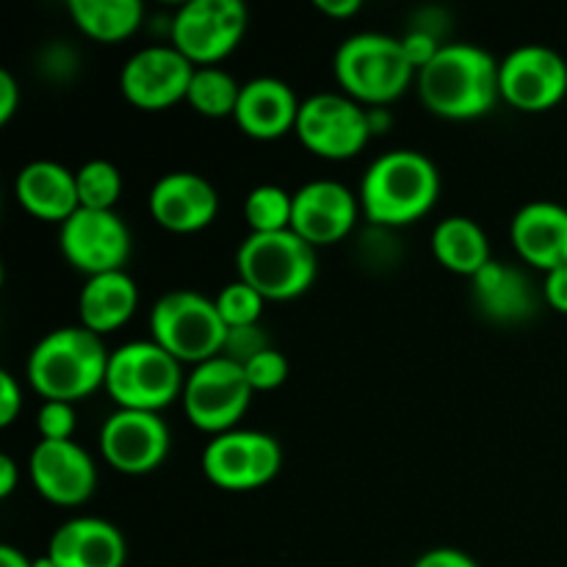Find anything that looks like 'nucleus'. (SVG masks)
<instances>
[{
  "instance_id": "1",
  "label": "nucleus",
  "mask_w": 567,
  "mask_h": 567,
  "mask_svg": "<svg viewBox=\"0 0 567 567\" xmlns=\"http://www.w3.org/2000/svg\"><path fill=\"white\" fill-rule=\"evenodd\" d=\"M421 103L443 120L485 116L502 97L498 61L471 42L443 44L435 59L419 72Z\"/></svg>"
},
{
  "instance_id": "2",
  "label": "nucleus",
  "mask_w": 567,
  "mask_h": 567,
  "mask_svg": "<svg viewBox=\"0 0 567 567\" xmlns=\"http://www.w3.org/2000/svg\"><path fill=\"white\" fill-rule=\"evenodd\" d=\"M111 352L103 336L78 327H59L33 347L25 377L44 402H81L105 388Z\"/></svg>"
},
{
  "instance_id": "3",
  "label": "nucleus",
  "mask_w": 567,
  "mask_h": 567,
  "mask_svg": "<svg viewBox=\"0 0 567 567\" xmlns=\"http://www.w3.org/2000/svg\"><path fill=\"white\" fill-rule=\"evenodd\" d=\"M441 194V172L419 150L382 153L360 183V208L380 227H404L432 210Z\"/></svg>"
},
{
  "instance_id": "4",
  "label": "nucleus",
  "mask_w": 567,
  "mask_h": 567,
  "mask_svg": "<svg viewBox=\"0 0 567 567\" xmlns=\"http://www.w3.org/2000/svg\"><path fill=\"white\" fill-rule=\"evenodd\" d=\"M238 280L252 286L266 302H288L310 291L319 271L316 247L293 230L249 233L236 255Z\"/></svg>"
},
{
  "instance_id": "5",
  "label": "nucleus",
  "mask_w": 567,
  "mask_h": 567,
  "mask_svg": "<svg viewBox=\"0 0 567 567\" xmlns=\"http://www.w3.org/2000/svg\"><path fill=\"white\" fill-rule=\"evenodd\" d=\"M332 70L343 94L369 105L393 103L415 78V66L404 53L402 39L374 31L343 39L336 50Z\"/></svg>"
},
{
  "instance_id": "6",
  "label": "nucleus",
  "mask_w": 567,
  "mask_h": 567,
  "mask_svg": "<svg viewBox=\"0 0 567 567\" xmlns=\"http://www.w3.org/2000/svg\"><path fill=\"white\" fill-rule=\"evenodd\" d=\"M183 363L155 341H131L111 352L105 391L120 410L161 413L183 396Z\"/></svg>"
},
{
  "instance_id": "7",
  "label": "nucleus",
  "mask_w": 567,
  "mask_h": 567,
  "mask_svg": "<svg viewBox=\"0 0 567 567\" xmlns=\"http://www.w3.org/2000/svg\"><path fill=\"white\" fill-rule=\"evenodd\" d=\"M150 332L177 363L199 365L219 358L227 341V324L216 310V299L188 288L164 293L150 313Z\"/></svg>"
},
{
  "instance_id": "8",
  "label": "nucleus",
  "mask_w": 567,
  "mask_h": 567,
  "mask_svg": "<svg viewBox=\"0 0 567 567\" xmlns=\"http://www.w3.org/2000/svg\"><path fill=\"white\" fill-rule=\"evenodd\" d=\"M252 393L244 365L219 354V358L194 365L192 374L186 377L181 399L192 426L216 437L238 430L236 424L247 415Z\"/></svg>"
},
{
  "instance_id": "9",
  "label": "nucleus",
  "mask_w": 567,
  "mask_h": 567,
  "mask_svg": "<svg viewBox=\"0 0 567 567\" xmlns=\"http://www.w3.org/2000/svg\"><path fill=\"white\" fill-rule=\"evenodd\" d=\"M293 133L319 158L347 161L369 144L374 127H371V114L363 111L358 100L349 94L319 92L302 100Z\"/></svg>"
},
{
  "instance_id": "10",
  "label": "nucleus",
  "mask_w": 567,
  "mask_h": 567,
  "mask_svg": "<svg viewBox=\"0 0 567 567\" xmlns=\"http://www.w3.org/2000/svg\"><path fill=\"white\" fill-rule=\"evenodd\" d=\"M282 465V449L258 430H230L210 437L203 452V474L219 491L247 493L266 487Z\"/></svg>"
},
{
  "instance_id": "11",
  "label": "nucleus",
  "mask_w": 567,
  "mask_h": 567,
  "mask_svg": "<svg viewBox=\"0 0 567 567\" xmlns=\"http://www.w3.org/2000/svg\"><path fill=\"white\" fill-rule=\"evenodd\" d=\"M247 20L241 0H188L172 20V44L194 66H214L238 48Z\"/></svg>"
},
{
  "instance_id": "12",
  "label": "nucleus",
  "mask_w": 567,
  "mask_h": 567,
  "mask_svg": "<svg viewBox=\"0 0 567 567\" xmlns=\"http://www.w3.org/2000/svg\"><path fill=\"white\" fill-rule=\"evenodd\" d=\"M59 244L64 258L86 277L125 271L133 252V236L116 210L78 208L61 225Z\"/></svg>"
},
{
  "instance_id": "13",
  "label": "nucleus",
  "mask_w": 567,
  "mask_h": 567,
  "mask_svg": "<svg viewBox=\"0 0 567 567\" xmlns=\"http://www.w3.org/2000/svg\"><path fill=\"white\" fill-rule=\"evenodd\" d=\"M498 92L518 111H548L567 94V61L546 44H520L498 61Z\"/></svg>"
},
{
  "instance_id": "14",
  "label": "nucleus",
  "mask_w": 567,
  "mask_h": 567,
  "mask_svg": "<svg viewBox=\"0 0 567 567\" xmlns=\"http://www.w3.org/2000/svg\"><path fill=\"white\" fill-rule=\"evenodd\" d=\"M169 426L161 413L116 410L100 430V452L105 463L127 476L153 474L169 454Z\"/></svg>"
},
{
  "instance_id": "15",
  "label": "nucleus",
  "mask_w": 567,
  "mask_h": 567,
  "mask_svg": "<svg viewBox=\"0 0 567 567\" xmlns=\"http://www.w3.org/2000/svg\"><path fill=\"white\" fill-rule=\"evenodd\" d=\"M197 66L175 48L155 44L133 53L120 75V89L127 103L144 111H161L186 100Z\"/></svg>"
},
{
  "instance_id": "16",
  "label": "nucleus",
  "mask_w": 567,
  "mask_h": 567,
  "mask_svg": "<svg viewBox=\"0 0 567 567\" xmlns=\"http://www.w3.org/2000/svg\"><path fill=\"white\" fill-rule=\"evenodd\" d=\"M28 474L39 496L59 507L89 502L97 487L92 454L75 441H39L28 460Z\"/></svg>"
},
{
  "instance_id": "17",
  "label": "nucleus",
  "mask_w": 567,
  "mask_h": 567,
  "mask_svg": "<svg viewBox=\"0 0 567 567\" xmlns=\"http://www.w3.org/2000/svg\"><path fill=\"white\" fill-rule=\"evenodd\" d=\"M360 199L338 181H310L293 192L291 230L310 247H330L354 230Z\"/></svg>"
},
{
  "instance_id": "18",
  "label": "nucleus",
  "mask_w": 567,
  "mask_h": 567,
  "mask_svg": "<svg viewBox=\"0 0 567 567\" xmlns=\"http://www.w3.org/2000/svg\"><path fill=\"white\" fill-rule=\"evenodd\" d=\"M150 214L164 230L199 233L219 214V194L208 177L197 172H169L150 192Z\"/></svg>"
},
{
  "instance_id": "19",
  "label": "nucleus",
  "mask_w": 567,
  "mask_h": 567,
  "mask_svg": "<svg viewBox=\"0 0 567 567\" xmlns=\"http://www.w3.org/2000/svg\"><path fill=\"white\" fill-rule=\"evenodd\" d=\"M515 252L540 271L567 266V208L551 199L526 203L509 225Z\"/></svg>"
},
{
  "instance_id": "20",
  "label": "nucleus",
  "mask_w": 567,
  "mask_h": 567,
  "mask_svg": "<svg viewBox=\"0 0 567 567\" xmlns=\"http://www.w3.org/2000/svg\"><path fill=\"white\" fill-rule=\"evenodd\" d=\"M48 557L59 567H125L122 532L103 518H70L53 532Z\"/></svg>"
},
{
  "instance_id": "21",
  "label": "nucleus",
  "mask_w": 567,
  "mask_h": 567,
  "mask_svg": "<svg viewBox=\"0 0 567 567\" xmlns=\"http://www.w3.org/2000/svg\"><path fill=\"white\" fill-rule=\"evenodd\" d=\"M299 100L280 78H252L241 86L236 105V125L258 142H275L288 131H297Z\"/></svg>"
},
{
  "instance_id": "22",
  "label": "nucleus",
  "mask_w": 567,
  "mask_h": 567,
  "mask_svg": "<svg viewBox=\"0 0 567 567\" xmlns=\"http://www.w3.org/2000/svg\"><path fill=\"white\" fill-rule=\"evenodd\" d=\"M14 194L28 214L44 221L64 225L81 208L75 172L66 169L59 161H31L28 166H22L14 183Z\"/></svg>"
},
{
  "instance_id": "23",
  "label": "nucleus",
  "mask_w": 567,
  "mask_h": 567,
  "mask_svg": "<svg viewBox=\"0 0 567 567\" xmlns=\"http://www.w3.org/2000/svg\"><path fill=\"white\" fill-rule=\"evenodd\" d=\"M138 308V286L127 271L89 277L78 297V313L86 330L105 336L131 321Z\"/></svg>"
},
{
  "instance_id": "24",
  "label": "nucleus",
  "mask_w": 567,
  "mask_h": 567,
  "mask_svg": "<svg viewBox=\"0 0 567 567\" xmlns=\"http://www.w3.org/2000/svg\"><path fill=\"white\" fill-rule=\"evenodd\" d=\"M474 299L480 310L504 324L529 319L537 305L529 280L502 260H491L474 277Z\"/></svg>"
},
{
  "instance_id": "25",
  "label": "nucleus",
  "mask_w": 567,
  "mask_h": 567,
  "mask_svg": "<svg viewBox=\"0 0 567 567\" xmlns=\"http://www.w3.org/2000/svg\"><path fill=\"white\" fill-rule=\"evenodd\" d=\"M432 255L443 269L474 280L493 260L491 238L480 221L468 216H446L432 230Z\"/></svg>"
},
{
  "instance_id": "26",
  "label": "nucleus",
  "mask_w": 567,
  "mask_h": 567,
  "mask_svg": "<svg viewBox=\"0 0 567 567\" xmlns=\"http://www.w3.org/2000/svg\"><path fill=\"white\" fill-rule=\"evenodd\" d=\"M75 25L97 42H122L133 37L144 20L142 0H72Z\"/></svg>"
},
{
  "instance_id": "27",
  "label": "nucleus",
  "mask_w": 567,
  "mask_h": 567,
  "mask_svg": "<svg viewBox=\"0 0 567 567\" xmlns=\"http://www.w3.org/2000/svg\"><path fill=\"white\" fill-rule=\"evenodd\" d=\"M238 97H241V83L230 72L221 66H197L186 103L208 120H225V116H236Z\"/></svg>"
},
{
  "instance_id": "28",
  "label": "nucleus",
  "mask_w": 567,
  "mask_h": 567,
  "mask_svg": "<svg viewBox=\"0 0 567 567\" xmlns=\"http://www.w3.org/2000/svg\"><path fill=\"white\" fill-rule=\"evenodd\" d=\"M293 216V194L282 186L264 183L255 186L244 199V219L252 233H280L291 230Z\"/></svg>"
},
{
  "instance_id": "29",
  "label": "nucleus",
  "mask_w": 567,
  "mask_h": 567,
  "mask_svg": "<svg viewBox=\"0 0 567 567\" xmlns=\"http://www.w3.org/2000/svg\"><path fill=\"white\" fill-rule=\"evenodd\" d=\"M78 199L81 208L89 210H114L122 194V175L111 161L92 158L75 172Z\"/></svg>"
},
{
  "instance_id": "30",
  "label": "nucleus",
  "mask_w": 567,
  "mask_h": 567,
  "mask_svg": "<svg viewBox=\"0 0 567 567\" xmlns=\"http://www.w3.org/2000/svg\"><path fill=\"white\" fill-rule=\"evenodd\" d=\"M264 305L266 299L244 280L227 282L219 291V297H216V310H219L227 330H233V327L258 324L260 316H264Z\"/></svg>"
},
{
  "instance_id": "31",
  "label": "nucleus",
  "mask_w": 567,
  "mask_h": 567,
  "mask_svg": "<svg viewBox=\"0 0 567 567\" xmlns=\"http://www.w3.org/2000/svg\"><path fill=\"white\" fill-rule=\"evenodd\" d=\"M288 371L291 369H288L286 354L275 347H269L244 365V374H247L252 391H275V388H280L288 380Z\"/></svg>"
},
{
  "instance_id": "32",
  "label": "nucleus",
  "mask_w": 567,
  "mask_h": 567,
  "mask_svg": "<svg viewBox=\"0 0 567 567\" xmlns=\"http://www.w3.org/2000/svg\"><path fill=\"white\" fill-rule=\"evenodd\" d=\"M269 347H271L269 336H266L260 324L233 327V330H227V341H225V349H221V358L233 360V363L238 365H247L249 360L258 358V354L266 352Z\"/></svg>"
},
{
  "instance_id": "33",
  "label": "nucleus",
  "mask_w": 567,
  "mask_h": 567,
  "mask_svg": "<svg viewBox=\"0 0 567 567\" xmlns=\"http://www.w3.org/2000/svg\"><path fill=\"white\" fill-rule=\"evenodd\" d=\"M37 430L42 441H72L75 408L70 402H44L37 415Z\"/></svg>"
},
{
  "instance_id": "34",
  "label": "nucleus",
  "mask_w": 567,
  "mask_h": 567,
  "mask_svg": "<svg viewBox=\"0 0 567 567\" xmlns=\"http://www.w3.org/2000/svg\"><path fill=\"white\" fill-rule=\"evenodd\" d=\"M402 48H404V53H408L410 64L415 66V72H421L432 59H435L437 50H441L443 44H437L430 33L413 31L402 39Z\"/></svg>"
},
{
  "instance_id": "35",
  "label": "nucleus",
  "mask_w": 567,
  "mask_h": 567,
  "mask_svg": "<svg viewBox=\"0 0 567 567\" xmlns=\"http://www.w3.org/2000/svg\"><path fill=\"white\" fill-rule=\"evenodd\" d=\"M22 410V388L11 371H0V426L14 424Z\"/></svg>"
},
{
  "instance_id": "36",
  "label": "nucleus",
  "mask_w": 567,
  "mask_h": 567,
  "mask_svg": "<svg viewBox=\"0 0 567 567\" xmlns=\"http://www.w3.org/2000/svg\"><path fill=\"white\" fill-rule=\"evenodd\" d=\"M413 567H480V565H476V559H471L468 554L460 551V548H432V551L421 554Z\"/></svg>"
},
{
  "instance_id": "37",
  "label": "nucleus",
  "mask_w": 567,
  "mask_h": 567,
  "mask_svg": "<svg viewBox=\"0 0 567 567\" xmlns=\"http://www.w3.org/2000/svg\"><path fill=\"white\" fill-rule=\"evenodd\" d=\"M543 297L554 310L567 316V266L548 271L546 282H543Z\"/></svg>"
},
{
  "instance_id": "38",
  "label": "nucleus",
  "mask_w": 567,
  "mask_h": 567,
  "mask_svg": "<svg viewBox=\"0 0 567 567\" xmlns=\"http://www.w3.org/2000/svg\"><path fill=\"white\" fill-rule=\"evenodd\" d=\"M17 105H20V86L9 70H0V125L14 116Z\"/></svg>"
},
{
  "instance_id": "39",
  "label": "nucleus",
  "mask_w": 567,
  "mask_h": 567,
  "mask_svg": "<svg viewBox=\"0 0 567 567\" xmlns=\"http://www.w3.org/2000/svg\"><path fill=\"white\" fill-rule=\"evenodd\" d=\"M316 9L324 11L327 17H336V20H347V17L358 14L360 0H316Z\"/></svg>"
},
{
  "instance_id": "40",
  "label": "nucleus",
  "mask_w": 567,
  "mask_h": 567,
  "mask_svg": "<svg viewBox=\"0 0 567 567\" xmlns=\"http://www.w3.org/2000/svg\"><path fill=\"white\" fill-rule=\"evenodd\" d=\"M17 480H20L17 463L9 457V454H0V498H9L11 493H14Z\"/></svg>"
},
{
  "instance_id": "41",
  "label": "nucleus",
  "mask_w": 567,
  "mask_h": 567,
  "mask_svg": "<svg viewBox=\"0 0 567 567\" xmlns=\"http://www.w3.org/2000/svg\"><path fill=\"white\" fill-rule=\"evenodd\" d=\"M0 567H33V559H28L20 548L0 546Z\"/></svg>"
},
{
  "instance_id": "42",
  "label": "nucleus",
  "mask_w": 567,
  "mask_h": 567,
  "mask_svg": "<svg viewBox=\"0 0 567 567\" xmlns=\"http://www.w3.org/2000/svg\"><path fill=\"white\" fill-rule=\"evenodd\" d=\"M33 567H59L53 563V559L48 557V554H44V557H39V559H33Z\"/></svg>"
}]
</instances>
